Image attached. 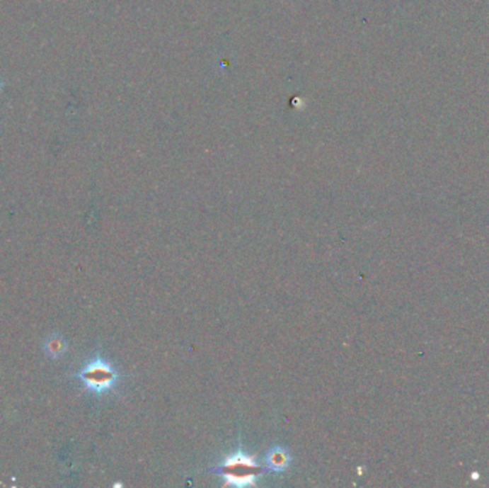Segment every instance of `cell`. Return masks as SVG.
Masks as SVG:
<instances>
[{"label": "cell", "instance_id": "cell-1", "mask_svg": "<svg viewBox=\"0 0 489 488\" xmlns=\"http://www.w3.org/2000/svg\"><path fill=\"white\" fill-rule=\"evenodd\" d=\"M84 387L96 395L110 392L119 382L120 374L116 367L102 356H95L76 374Z\"/></svg>", "mask_w": 489, "mask_h": 488}, {"label": "cell", "instance_id": "cell-2", "mask_svg": "<svg viewBox=\"0 0 489 488\" xmlns=\"http://www.w3.org/2000/svg\"><path fill=\"white\" fill-rule=\"evenodd\" d=\"M226 484L236 487L253 485L260 474V467L255 461V457L238 451L229 455L218 471Z\"/></svg>", "mask_w": 489, "mask_h": 488}, {"label": "cell", "instance_id": "cell-3", "mask_svg": "<svg viewBox=\"0 0 489 488\" xmlns=\"http://www.w3.org/2000/svg\"><path fill=\"white\" fill-rule=\"evenodd\" d=\"M291 454L281 446L272 447L265 455V465L273 472H282L291 465Z\"/></svg>", "mask_w": 489, "mask_h": 488}, {"label": "cell", "instance_id": "cell-4", "mask_svg": "<svg viewBox=\"0 0 489 488\" xmlns=\"http://www.w3.org/2000/svg\"><path fill=\"white\" fill-rule=\"evenodd\" d=\"M43 350H45V354L49 356L50 358L59 360L67 353V342L62 335L52 334L45 338Z\"/></svg>", "mask_w": 489, "mask_h": 488}]
</instances>
